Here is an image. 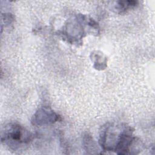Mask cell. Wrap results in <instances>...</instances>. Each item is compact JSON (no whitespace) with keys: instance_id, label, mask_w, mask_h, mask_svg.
I'll return each instance as SVG.
<instances>
[{"instance_id":"6da1fadb","label":"cell","mask_w":155,"mask_h":155,"mask_svg":"<svg viewBox=\"0 0 155 155\" xmlns=\"http://www.w3.org/2000/svg\"><path fill=\"white\" fill-rule=\"evenodd\" d=\"M33 134L16 123L6 125L1 132V142L10 148L17 151L27 146L32 140Z\"/></svg>"},{"instance_id":"7a4b0ae2","label":"cell","mask_w":155,"mask_h":155,"mask_svg":"<svg viewBox=\"0 0 155 155\" xmlns=\"http://www.w3.org/2000/svg\"><path fill=\"white\" fill-rule=\"evenodd\" d=\"M131 127L126 124L107 123L102 127L99 143L104 151H115L124 134Z\"/></svg>"},{"instance_id":"3957f363","label":"cell","mask_w":155,"mask_h":155,"mask_svg":"<svg viewBox=\"0 0 155 155\" xmlns=\"http://www.w3.org/2000/svg\"><path fill=\"white\" fill-rule=\"evenodd\" d=\"M61 120V117L53 110L47 107L39 108L33 114L31 123L34 125L42 126L53 124Z\"/></svg>"},{"instance_id":"277c9868","label":"cell","mask_w":155,"mask_h":155,"mask_svg":"<svg viewBox=\"0 0 155 155\" xmlns=\"http://www.w3.org/2000/svg\"><path fill=\"white\" fill-rule=\"evenodd\" d=\"M138 1H119L117 2L116 8L119 13H124L136 7Z\"/></svg>"},{"instance_id":"5b68a950","label":"cell","mask_w":155,"mask_h":155,"mask_svg":"<svg viewBox=\"0 0 155 155\" xmlns=\"http://www.w3.org/2000/svg\"><path fill=\"white\" fill-rule=\"evenodd\" d=\"M84 144L86 151H91V153L93 154V151H96L97 150V147H96V144L93 138L88 134H86L84 139Z\"/></svg>"}]
</instances>
